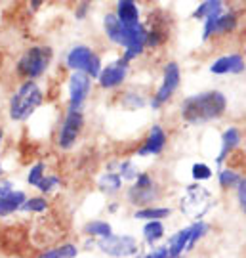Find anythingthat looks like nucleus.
Wrapping results in <instances>:
<instances>
[{
    "mask_svg": "<svg viewBox=\"0 0 246 258\" xmlns=\"http://www.w3.org/2000/svg\"><path fill=\"white\" fill-rule=\"evenodd\" d=\"M84 124V117H82L80 111H69L67 117H65L63 128L59 132V146L63 149H69L74 146V142L78 138Z\"/></svg>",
    "mask_w": 246,
    "mask_h": 258,
    "instance_id": "obj_11",
    "label": "nucleus"
},
{
    "mask_svg": "<svg viewBox=\"0 0 246 258\" xmlns=\"http://www.w3.org/2000/svg\"><path fill=\"white\" fill-rule=\"evenodd\" d=\"M88 8H90V0H84L80 6H78V10H76V19H84V16H86V12H88Z\"/></svg>",
    "mask_w": 246,
    "mask_h": 258,
    "instance_id": "obj_35",
    "label": "nucleus"
},
{
    "mask_svg": "<svg viewBox=\"0 0 246 258\" xmlns=\"http://www.w3.org/2000/svg\"><path fill=\"white\" fill-rule=\"evenodd\" d=\"M210 71L214 75H227V73H242L244 71V59L242 55L238 54H231V55H223L216 59Z\"/></svg>",
    "mask_w": 246,
    "mask_h": 258,
    "instance_id": "obj_15",
    "label": "nucleus"
},
{
    "mask_svg": "<svg viewBox=\"0 0 246 258\" xmlns=\"http://www.w3.org/2000/svg\"><path fill=\"white\" fill-rule=\"evenodd\" d=\"M210 207H212V194L206 187H202L199 184H193L185 187V194H183L182 201H180V209L189 218L199 220V218H202L208 212Z\"/></svg>",
    "mask_w": 246,
    "mask_h": 258,
    "instance_id": "obj_4",
    "label": "nucleus"
},
{
    "mask_svg": "<svg viewBox=\"0 0 246 258\" xmlns=\"http://www.w3.org/2000/svg\"><path fill=\"white\" fill-rule=\"evenodd\" d=\"M240 180H242L240 174L233 172V170H229V168L219 172V184H221V187H233V185H237Z\"/></svg>",
    "mask_w": 246,
    "mask_h": 258,
    "instance_id": "obj_28",
    "label": "nucleus"
},
{
    "mask_svg": "<svg viewBox=\"0 0 246 258\" xmlns=\"http://www.w3.org/2000/svg\"><path fill=\"white\" fill-rule=\"evenodd\" d=\"M240 144V132L237 128H227L221 136V151L218 155V165H221L225 161V157L233 151Z\"/></svg>",
    "mask_w": 246,
    "mask_h": 258,
    "instance_id": "obj_19",
    "label": "nucleus"
},
{
    "mask_svg": "<svg viewBox=\"0 0 246 258\" xmlns=\"http://www.w3.org/2000/svg\"><path fill=\"white\" fill-rule=\"evenodd\" d=\"M40 4H42V0H31V6H33V10H37Z\"/></svg>",
    "mask_w": 246,
    "mask_h": 258,
    "instance_id": "obj_36",
    "label": "nucleus"
},
{
    "mask_svg": "<svg viewBox=\"0 0 246 258\" xmlns=\"http://www.w3.org/2000/svg\"><path fill=\"white\" fill-rule=\"evenodd\" d=\"M103 27H105L107 37H109L113 42H117V44L126 48V54L122 57L126 63L143 52V48H145V38H147L145 25L136 23V25L124 27L119 19H117L115 14H107L105 19H103Z\"/></svg>",
    "mask_w": 246,
    "mask_h": 258,
    "instance_id": "obj_2",
    "label": "nucleus"
},
{
    "mask_svg": "<svg viewBox=\"0 0 246 258\" xmlns=\"http://www.w3.org/2000/svg\"><path fill=\"white\" fill-rule=\"evenodd\" d=\"M225 107H227L225 96L218 90H210L187 98L182 103V117L191 124H201L221 117Z\"/></svg>",
    "mask_w": 246,
    "mask_h": 258,
    "instance_id": "obj_1",
    "label": "nucleus"
},
{
    "mask_svg": "<svg viewBox=\"0 0 246 258\" xmlns=\"http://www.w3.org/2000/svg\"><path fill=\"white\" fill-rule=\"evenodd\" d=\"M189 235H191V228H185V230L178 231L172 239H170V245H168L170 258H178L183 250H185V247H187V241H189Z\"/></svg>",
    "mask_w": 246,
    "mask_h": 258,
    "instance_id": "obj_20",
    "label": "nucleus"
},
{
    "mask_svg": "<svg viewBox=\"0 0 246 258\" xmlns=\"http://www.w3.org/2000/svg\"><path fill=\"white\" fill-rule=\"evenodd\" d=\"M44 178V165L42 163H37V165L31 168V172L27 176V182L31 185H38V182Z\"/></svg>",
    "mask_w": 246,
    "mask_h": 258,
    "instance_id": "obj_30",
    "label": "nucleus"
},
{
    "mask_svg": "<svg viewBox=\"0 0 246 258\" xmlns=\"http://www.w3.org/2000/svg\"><path fill=\"white\" fill-rule=\"evenodd\" d=\"M126 69H128L126 61L124 59H117L115 63L107 65L103 71H100V75H98L100 84L103 88H115V86H119L126 79Z\"/></svg>",
    "mask_w": 246,
    "mask_h": 258,
    "instance_id": "obj_12",
    "label": "nucleus"
},
{
    "mask_svg": "<svg viewBox=\"0 0 246 258\" xmlns=\"http://www.w3.org/2000/svg\"><path fill=\"white\" fill-rule=\"evenodd\" d=\"M178 86H180V67H178V63L170 61V63H166V67H164L162 86L158 88L155 100L151 102V107L158 109L162 103L168 102L172 98V94L178 90Z\"/></svg>",
    "mask_w": 246,
    "mask_h": 258,
    "instance_id": "obj_8",
    "label": "nucleus"
},
{
    "mask_svg": "<svg viewBox=\"0 0 246 258\" xmlns=\"http://www.w3.org/2000/svg\"><path fill=\"white\" fill-rule=\"evenodd\" d=\"M145 258H170V252H168L166 247H162V249H156L153 252H149Z\"/></svg>",
    "mask_w": 246,
    "mask_h": 258,
    "instance_id": "obj_34",
    "label": "nucleus"
},
{
    "mask_svg": "<svg viewBox=\"0 0 246 258\" xmlns=\"http://www.w3.org/2000/svg\"><path fill=\"white\" fill-rule=\"evenodd\" d=\"M0 144H2V132H0Z\"/></svg>",
    "mask_w": 246,
    "mask_h": 258,
    "instance_id": "obj_37",
    "label": "nucleus"
},
{
    "mask_svg": "<svg viewBox=\"0 0 246 258\" xmlns=\"http://www.w3.org/2000/svg\"><path fill=\"white\" fill-rule=\"evenodd\" d=\"M73 256H76V249H74V245H63V247H59V249L44 252L40 258H73Z\"/></svg>",
    "mask_w": 246,
    "mask_h": 258,
    "instance_id": "obj_26",
    "label": "nucleus"
},
{
    "mask_svg": "<svg viewBox=\"0 0 246 258\" xmlns=\"http://www.w3.org/2000/svg\"><path fill=\"white\" fill-rule=\"evenodd\" d=\"M86 233H90V235H100V237H109L111 235V226L107 222H101V220H96V222H90V224H86V228H84Z\"/></svg>",
    "mask_w": 246,
    "mask_h": 258,
    "instance_id": "obj_23",
    "label": "nucleus"
},
{
    "mask_svg": "<svg viewBox=\"0 0 246 258\" xmlns=\"http://www.w3.org/2000/svg\"><path fill=\"white\" fill-rule=\"evenodd\" d=\"M90 77L80 71H74L71 81H69V94H71V100H69V111H80L84 100L88 98L90 94Z\"/></svg>",
    "mask_w": 246,
    "mask_h": 258,
    "instance_id": "obj_10",
    "label": "nucleus"
},
{
    "mask_svg": "<svg viewBox=\"0 0 246 258\" xmlns=\"http://www.w3.org/2000/svg\"><path fill=\"white\" fill-rule=\"evenodd\" d=\"M100 249L103 252H107L109 256L117 258H128V256H136L139 245L134 237H128V235H109L105 239H101Z\"/></svg>",
    "mask_w": 246,
    "mask_h": 258,
    "instance_id": "obj_7",
    "label": "nucleus"
},
{
    "mask_svg": "<svg viewBox=\"0 0 246 258\" xmlns=\"http://www.w3.org/2000/svg\"><path fill=\"white\" fill-rule=\"evenodd\" d=\"M223 14V2L221 0H204L199 8L193 12L195 19H206V21H214Z\"/></svg>",
    "mask_w": 246,
    "mask_h": 258,
    "instance_id": "obj_18",
    "label": "nucleus"
},
{
    "mask_svg": "<svg viewBox=\"0 0 246 258\" xmlns=\"http://www.w3.org/2000/svg\"><path fill=\"white\" fill-rule=\"evenodd\" d=\"M237 27V16L233 12H227V14H221L218 19L214 21H204V33H202V38L208 40L214 33H229Z\"/></svg>",
    "mask_w": 246,
    "mask_h": 258,
    "instance_id": "obj_13",
    "label": "nucleus"
},
{
    "mask_svg": "<svg viewBox=\"0 0 246 258\" xmlns=\"http://www.w3.org/2000/svg\"><path fill=\"white\" fill-rule=\"evenodd\" d=\"M191 174L197 182L199 180H208V178H212V168L208 165H204V163H197V165H193Z\"/></svg>",
    "mask_w": 246,
    "mask_h": 258,
    "instance_id": "obj_29",
    "label": "nucleus"
},
{
    "mask_svg": "<svg viewBox=\"0 0 246 258\" xmlns=\"http://www.w3.org/2000/svg\"><path fill=\"white\" fill-rule=\"evenodd\" d=\"M46 207L48 203L42 197H31V199H25V203L21 205V209L25 212H42L46 211Z\"/></svg>",
    "mask_w": 246,
    "mask_h": 258,
    "instance_id": "obj_27",
    "label": "nucleus"
},
{
    "mask_svg": "<svg viewBox=\"0 0 246 258\" xmlns=\"http://www.w3.org/2000/svg\"><path fill=\"white\" fill-rule=\"evenodd\" d=\"M164 146H166V134H164V130L160 128L158 124H155V126L151 128V132H149L145 144L139 148L137 155H139V157L158 155V153L164 149Z\"/></svg>",
    "mask_w": 246,
    "mask_h": 258,
    "instance_id": "obj_14",
    "label": "nucleus"
},
{
    "mask_svg": "<svg viewBox=\"0 0 246 258\" xmlns=\"http://www.w3.org/2000/svg\"><path fill=\"white\" fill-rule=\"evenodd\" d=\"M40 103H42V90L38 88L37 83L27 81L19 86L10 102V117L14 120L29 119Z\"/></svg>",
    "mask_w": 246,
    "mask_h": 258,
    "instance_id": "obj_3",
    "label": "nucleus"
},
{
    "mask_svg": "<svg viewBox=\"0 0 246 258\" xmlns=\"http://www.w3.org/2000/svg\"><path fill=\"white\" fill-rule=\"evenodd\" d=\"M136 218H147V220H160L170 216V209H141L134 214Z\"/></svg>",
    "mask_w": 246,
    "mask_h": 258,
    "instance_id": "obj_24",
    "label": "nucleus"
},
{
    "mask_svg": "<svg viewBox=\"0 0 246 258\" xmlns=\"http://www.w3.org/2000/svg\"><path fill=\"white\" fill-rule=\"evenodd\" d=\"M0 172H2V170H0Z\"/></svg>",
    "mask_w": 246,
    "mask_h": 258,
    "instance_id": "obj_38",
    "label": "nucleus"
},
{
    "mask_svg": "<svg viewBox=\"0 0 246 258\" xmlns=\"http://www.w3.org/2000/svg\"><path fill=\"white\" fill-rule=\"evenodd\" d=\"M143 235H145V239L149 241V243H155V241H158L164 235L162 224H160L158 220H149V224L143 228Z\"/></svg>",
    "mask_w": 246,
    "mask_h": 258,
    "instance_id": "obj_22",
    "label": "nucleus"
},
{
    "mask_svg": "<svg viewBox=\"0 0 246 258\" xmlns=\"http://www.w3.org/2000/svg\"><path fill=\"white\" fill-rule=\"evenodd\" d=\"M237 187H238V201H240V207H242V211H244L246 209V180L244 178L238 182Z\"/></svg>",
    "mask_w": 246,
    "mask_h": 258,
    "instance_id": "obj_33",
    "label": "nucleus"
},
{
    "mask_svg": "<svg viewBox=\"0 0 246 258\" xmlns=\"http://www.w3.org/2000/svg\"><path fill=\"white\" fill-rule=\"evenodd\" d=\"M52 61V50L48 46H33L18 61V73L27 79H37L48 69Z\"/></svg>",
    "mask_w": 246,
    "mask_h": 258,
    "instance_id": "obj_5",
    "label": "nucleus"
},
{
    "mask_svg": "<svg viewBox=\"0 0 246 258\" xmlns=\"http://www.w3.org/2000/svg\"><path fill=\"white\" fill-rule=\"evenodd\" d=\"M67 65L73 71H80L86 73L88 77H98L101 71V61L100 57L92 52L88 46H74L69 55H67Z\"/></svg>",
    "mask_w": 246,
    "mask_h": 258,
    "instance_id": "obj_6",
    "label": "nucleus"
},
{
    "mask_svg": "<svg viewBox=\"0 0 246 258\" xmlns=\"http://www.w3.org/2000/svg\"><path fill=\"white\" fill-rule=\"evenodd\" d=\"M206 231H208V226H206V224H202V222H197L195 226H191V235H189V241H187L185 250H191L193 247L197 245V241L201 239Z\"/></svg>",
    "mask_w": 246,
    "mask_h": 258,
    "instance_id": "obj_25",
    "label": "nucleus"
},
{
    "mask_svg": "<svg viewBox=\"0 0 246 258\" xmlns=\"http://www.w3.org/2000/svg\"><path fill=\"white\" fill-rule=\"evenodd\" d=\"M57 184H59V178H55V176H44V178L38 182L37 187L42 194H48V191H52Z\"/></svg>",
    "mask_w": 246,
    "mask_h": 258,
    "instance_id": "obj_31",
    "label": "nucleus"
},
{
    "mask_svg": "<svg viewBox=\"0 0 246 258\" xmlns=\"http://www.w3.org/2000/svg\"><path fill=\"white\" fill-rule=\"evenodd\" d=\"M119 176L120 178H126V180H134V178H137V172L130 161H124V163H120V174Z\"/></svg>",
    "mask_w": 246,
    "mask_h": 258,
    "instance_id": "obj_32",
    "label": "nucleus"
},
{
    "mask_svg": "<svg viewBox=\"0 0 246 258\" xmlns=\"http://www.w3.org/2000/svg\"><path fill=\"white\" fill-rule=\"evenodd\" d=\"M156 195H158V189L153 178L149 174H137L136 184L128 191V199L134 205H149L151 201H155Z\"/></svg>",
    "mask_w": 246,
    "mask_h": 258,
    "instance_id": "obj_9",
    "label": "nucleus"
},
{
    "mask_svg": "<svg viewBox=\"0 0 246 258\" xmlns=\"http://www.w3.org/2000/svg\"><path fill=\"white\" fill-rule=\"evenodd\" d=\"M120 185H122V178H120L119 174H115V172H109V174H105L100 178V187L105 194L117 191V189H120Z\"/></svg>",
    "mask_w": 246,
    "mask_h": 258,
    "instance_id": "obj_21",
    "label": "nucleus"
},
{
    "mask_svg": "<svg viewBox=\"0 0 246 258\" xmlns=\"http://www.w3.org/2000/svg\"><path fill=\"white\" fill-rule=\"evenodd\" d=\"M25 194L23 191H8V194L0 195V216H8L12 212L21 209V205L25 203Z\"/></svg>",
    "mask_w": 246,
    "mask_h": 258,
    "instance_id": "obj_17",
    "label": "nucleus"
},
{
    "mask_svg": "<svg viewBox=\"0 0 246 258\" xmlns=\"http://www.w3.org/2000/svg\"><path fill=\"white\" fill-rule=\"evenodd\" d=\"M117 19L124 27L139 23V10L136 6V0H119L117 4Z\"/></svg>",
    "mask_w": 246,
    "mask_h": 258,
    "instance_id": "obj_16",
    "label": "nucleus"
}]
</instances>
